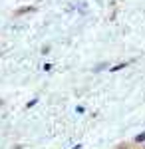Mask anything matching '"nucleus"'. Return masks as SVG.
<instances>
[{"label":"nucleus","mask_w":145,"mask_h":149,"mask_svg":"<svg viewBox=\"0 0 145 149\" xmlns=\"http://www.w3.org/2000/svg\"><path fill=\"white\" fill-rule=\"evenodd\" d=\"M127 66H129L127 62H121V64H117V66H112V68H109V72H119V70L127 68Z\"/></svg>","instance_id":"1"},{"label":"nucleus","mask_w":145,"mask_h":149,"mask_svg":"<svg viewBox=\"0 0 145 149\" xmlns=\"http://www.w3.org/2000/svg\"><path fill=\"white\" fill-rule=\"evenodd\" d=\"M133 141H135V143H145V131H141V133H137Z\"/></svg>","instance_id":"2"},{"label":"nucleus","mask_w":145,"mask_h":149,"mask_svg":"<svg viewBox=\"0 0 145 149\" xmlns=\"http://www.w3.org/2000/svg\"><path fill=\"white\" fill-rule=\"evenodd\" d=\"M36 103H38V97H34V100H30V102L26 103V109H30V107H34Z\"/></svg>","instance_id":"3"},{"label":"nucleus","mask_w":145,"mask_h":149,"mask_svg":"<svg viewBox=\"0 0 145 149\" xmlns=\"http://www.w3.org/2000/svg\"><path fill=\"white\" fill-rule=\"evenodd\" d=\"M84 111H86V107H84V105H78V107H76V113H84Z\"/></svg>","instance_id":"4"},{"label":"nucleus","mask_w":145,"mask_h":149,"mask_svg":"<svg viewBox=\"0 0 145 149\" xmlns=\"http://www.w3.org/2000/svg\"><path fill=\"white\" fill-rule=\"evenodd\" d=\"M42 70H44V72H50V70H52V64H44Z\"/></svg>","instance_id":"5"},{"label":"nucleus","mask_w":145,"mask_h":149,"mask_svg":"<svg viewBox=\"0 0 145 149\" xmlns=\"http://www.w3.org/2000/svg\"><path fill=\"white\" fill-rule=\"evenodd\" d=\"M72 149H82V145H79V143H78V145H74V147H72Z\"/></svg>","instance_id":"6"},{"label":"nucleus","mask_w":145,"mask_h":149,"mask_svg":"<svg viewBox=\"0 0 145 149\" xmlns=\"http://www.w3.org/2000/svg\"><path fill=\"white\" fill-rule=\"evenodd\" d=\"M2 103H4V102H2V100H0V105H2Z\"/></svg>","instance_id":"7"}]
</instances>
